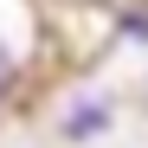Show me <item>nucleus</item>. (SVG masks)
Segmentation results:
<instances>
[{
	"label": "nucleus",
	"instance_id": "nucleus-2",
	"mask_svg": "<svg viewBox=\"0 0 148 148\" xmlns=\"http://www.w3.org/2000/svg\"><path fill=\"white\" fill-rule=\"evenodd\" d=\"M122 39H148V13H129V19H122Z\"/></svg>",
	"mask_w": 148,
	"mask_h": 148
},
{
	"label": "nucleus",
	"instance_id": "nucleus-3",
	"mask_svg": "<svg viewBox=\"0 0 148 148\" xmlns=\"http://www.w3.org/2000/svg\"><path fill=\"white\" fill-rule=\"evenodd\" d=\"M0 77H7V45H0Z\"/></svg>",
	"mask_w": 148,
	"mask_h": 148
},
{
	"label": "nucleus",
	"instance_id": "nucleus-1",
	"mask_svg": "<svg viewBox=\"0 0 148 148\" xmlns=\"http://www.w3.org/2000/svg\"><path fill=\"white\" fill-rule=\"evenodd\" d=\"M103 129H110V103H77V110L64 116V135H71V142H84V135H103Z\"/></svg>",
	"mask_w": 148,
	"mask_h": 148
}]
</instances>
